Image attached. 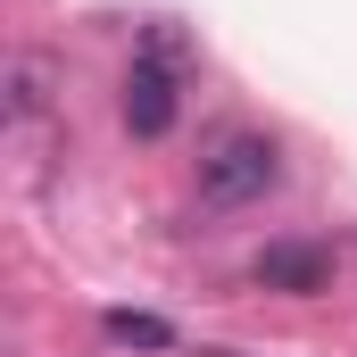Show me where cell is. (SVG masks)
<instances>
[{
    "mask_svg": "<svg viewBox=\"0 0 357 357\" xmlns=\"http://www.w3.org/2000/svg\"><path fill=\"white\" fill-rule=\"evenodd\" d=\"M175 84H183V33L175 25H150L142 59H133V75H125V125H133L142 142H158V133L175 125Z\"/></svg>",
    "mask_w": 357,
    "mask_h": 357,
    "instance_id": "6da1fadb",
    "label": "cell"
},
{
    "mask_svg": "<svg viewBox=\"0 0 357 357\" xmlns=\"http://www.w3.org/2000/svg\"><path fill=\"white\" fill-rule=\"evenodd\" d=\"M282 175V150L266 133H225L208 158H199V199L208 208H241V199H266Z\"/></svg>",
    "mask_w": 357,
    "mask_h": 357,
    "instance_id": "7a4b0ae2",
    "label": "cell"
},
{
    "mask_svg": "<svg viewBox=\"0 0 357 357\" xmlns=\"http://www.w3.org/2000/svg\"><path fill=\"white\" fill-rule=\"evenodd\" d=\"M258 282L282 299H316V291H333V250L324 241H274L258 258Z\"/></svg>",
    "mask_w": 357,
    "mask_h": 357,
    "instance_id": "3957f363",
    "label": "cell"
},
{
    "mask_svg": "<svg viewBox=\"0 0 357 357\" xmlns=\"http://www.w3.org/2000/svg\"><path fill=\"white\" fill-rule=\"evenodd\" d=\"M42 108H50V59L25 50V59H8V116L25 125V116H42Z\"/></svg>",
    "mask_w": 357,
    "mask_h": 357,
    "instance_id": "277c9868",
    "label": "cell"
},
{
    "mask_svg": "<svg viewBox=\"0 0 357 357\" xmlns=\"http://www.w3.org/2000/svg\"><path fill=\"white\" fill-rule=\"evenodd\" d=\"M108 341H133V349H167V324H158V316H133V307H116V316H108Z\"/></svg>",
    "mask_w": 357,
    "mask_h": 357,
    "instance_id": "5b68a950",
    "label": "cell"
}]
</instances>
